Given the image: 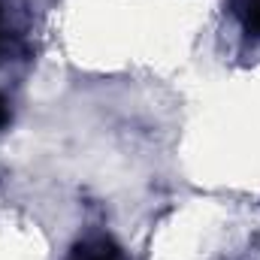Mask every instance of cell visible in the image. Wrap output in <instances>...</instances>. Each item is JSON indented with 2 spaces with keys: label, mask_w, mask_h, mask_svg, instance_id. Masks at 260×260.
<instances>
[{
  "label": "cell",
  "mask_w": 260,
  "mask_h": 260,
  "mask_svg": "<svg viewBox=\"0 0 260 260\" xmlns=\"http://www.w3.org/2000/svg\"><path fill=\"white\" fill-rule=\"evenodd\" d=\"M34 61V12L27 0H0V97L12 100V88Z\"/></svg>",
  "instance_id": "6da1fadb"
},
{
  "label": "cell",
  "mask_w": 260,
  "mask_h": 260,
  "mask_svg": "<svg viewBox=\"0 0 260 260\" xmlns=\"http://www.w3.org/2000/svg\"><path fill=\"white\" fill-rule=\"evenodd\" d=\"M64 260H124V251L109 233H88L67 251Z\"/></svg>",
  "instance_id": "7a4b0ae2"
},
{
  "label": "cell",
  "mask_w": 260,
  "mask_h": 260,
  "mask_svg": "<svg viewBox=\"0 0 260 260\" xmlns=\"http://www.w3.org/2000/svg\"><path fill=\"white\" fill-rule=\"evenodd\" d=\"M236 15L242 21V30L251 40H260V0H236Z\"/></svg>",
  "instance_id": "3957f363"
}]
</instances>
